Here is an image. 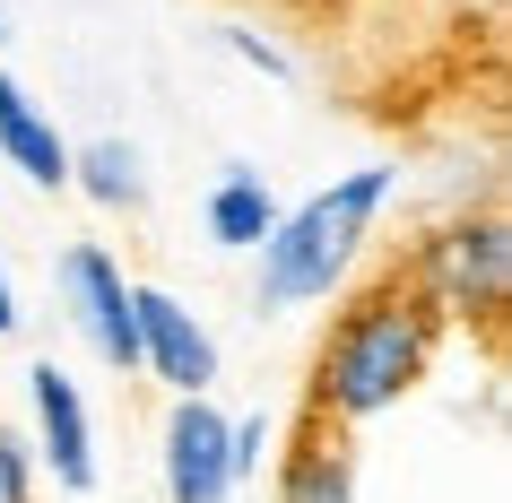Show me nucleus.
Masks as SVG:
<instances>
[{
  "instance_id": "obj_5",
  "label": "nucleus",
  "mask_w": 512,
  "mask_h": 503,
  "mask_svg": "<svg viewBox=\"0 0 512 503\" xmlns=\"http://www.w3.org/2000/svg\"><path fill=\"white\" fill-rule=\"evenodd\" d=\"M27 451L35 469H53L61 495H96V417H87V391L70 382V365L53 356L27 365Z\"/></svg>"
},
{
  "instance_id": "obj_15",
  "label": "nucleus",
  "mask_w": 512,
  "mask_h": 503,
  "mask_svg": "<svg viewBox=\"0 0 512 503\" xmlns=\"http://www.w3.org/2000/svg\"><path fill=\"white\" fill-rule=\"evenodd\" d=\"M18 330V278H9V261H0V339Z\"/></svg>"
},
{
  "instance_id": "obj_13",
  "label": "nucleus",
  "mask_w": 512,
  "mask_h": 503,
  "mask_svg": "<svg viewBox=\"0 0 512 503\" xmlns=\"http://www.w3.org/2000/svg\"><path fill=\"white\" fill-rule=\"evenodd\" d=\"M217 35H226V53H235L243 70H261V79H278V87L296 79V53H287L278 35H261V27H217Z\"/></svg>"
},
{
  "instance_id": "obj_4",
  "label": "nucleus",
  "mask_w": 512,
  "mask_h": 503,
  "mask_svg": "<svg viewBox=\"0 0 512 503\" xmlns=\"http://www.w3.org/2000/svg\"><path fill=\"white\" fill-rule=\"evenodd\" d=\"M53 287H61L70 330H79L113 373H139V313H131L139 278L122 269V252H113V243H70V252L53 261Z\"/></svg>"
},
{
  "instance_id": "obj_1",
  "label": "nucleus",
  "mask_w": 512,
  "mask_h": 503,
  "mask_svg": "<svg viewBox=\"0 0 512 503\" xmlns=\"http://www.w3.org/2000/svg\"><path fill=\"white\" fill-rule=\"evenodd\" d=\"M434 356H443V313L400 269H382V278L339 295V313L313 347V373H304V417L356 434V425L391 417L400 399H417Z\"/></svg>"
},
{
  "instance_id": "obj_8",
  "label": "nucleus",
  "mask_w": 512,
  "mask_h": 503,
  "mask_svg": "<svg viewBox=\"0 0 512 503\" xmlns=\"http://www.w3.org/2000/svg\"><path fill=\"white\" fill-rule=\"evenodd\" d=\"M270 495L278 503H356V443L339 434V425H313V417H304L296 434H278Z\"/></svg>"
},
{
  "instance_id": "obj_16",
  "label": "nucleus",
  "mask_w": 512,
  "mask_h": 503,
  "mask_svg": "<svg viewBox=\"0 0 512 503\" xmlns=\"http://www.w3.org/2000/svg\"><path fill=\"white\" fill-rule=\"evenodd\" d=\"M0 44H9V0H0Z\"/></svg>"
},
{
  "instance_id": "obj_2",
  "label": "nucleus",
  "mask_w": 512,
  "mask_h": 503,
  "mask_svg": "<svg viewBox=\"0 0 512 503\" xmlns=\"http://www.w3.org/2000/svg\"><path fill=\"white\" fill-rule=\"evenodd\" d=\"M391 200H400V165H356V174H339V183L304 191L296 209H278L270 243L252 252V304L261 313H304V304H330V295L356 278V261H365V243H374V226L391 217Z\"/></svg>"
},
{
  "instance_id": "obj_9",
  "label": "nucleus",
  "mask_w": 512,
  "mask_h": 503,
  "mask_svg": "<svg viewBox=\"0 0 512 503\" xmlns=\"http://www.w3.org/2000/svg\"><path fill=\"white\" fill-rule=\"evenodd\" d=\"M0 157L18 165L35 191H70V139L44 105H35V87L18 70H0Z\"/></svg>"
},
{
  "instance_id": "obj_6",
  "label": "nucleus",
  "mask_w": 512,
  "mask_h": 503,
  "mask_svg": "<svg viewBox=\"0 0 512 503\" xmlns=\"http://www.w3.org/2000/svg\"><path fill=\"white\" fill-rule=\"evenodd\" d=\"M131 313H139V373L165 382L174 399H209L217 391V365H226L209 321L191 313L174 287H148V278L131 287Z\"/></svg>"
},
{
  "instance_id": "obj_7",
  "label": "nucleus",
  "mask_w": 512,
  "mask_h": 503,
  "mask_svg": "<svg viewBox=\"0 0 512 503\" xmlns=\"http://www.w3.org/2000/svg\"><path fill=\"white\" fill-rule=\"evenodd\" d=\"M157 477L165 503H226L235 469H226V408L217 399H174L157 425Z\"/></svg>"
},
{
  "instance_id": "obj_11",
  "label": "nucleus",
  "mask_w": 512,
  "mask_h": 503,
  "mask_svg": "<svg viewBox=\"0 0 512 503\" xmlns=\"http://www.w3.org/2000/svg\"><path fill=\"white\" fill-rule=\"evenodd\" d=\"M70 191H87L105 217H139L148 209V157H139L131 139H79L70 148Z\"/></svg>"
},
{
  "instance_id": "obj_10",
  "label": "nucleus",
  "mask_w": 512,
  "mask_h": 503,
  "mask_svg": "<svg viewBox=\"0 0 512 503\" xmlns=\"http://www.w3.org/2000/svg\"><path fill=\"white\" fill-rule=\"evenodd\" d=\"M200 226H209L217 252H261V243H270V226H278L270 174H261V165H226V174L209 183V200H200Z\"/></svg>"
},
{
  "instance_id": "obj_12",
  "label": "nucleus",
  "mask_w": 512,
  "mask_h": 503,
  "mask_svg": "<svg viewBox=\"0 0 512 503\" xmlns=\"http://www.w3.org/2000/svg\"><path fill=\"white\" fill-rule=\"evenodd\" d=\"M270 460H278V417H270V408H252V417H226V469H235V486H252Z\"/></svg>"
},
{
  "instance_id": "obj_14",
  "label": "nucleus",
  "mask_w": 512,
  "mask_h": 503,
  "mask_svg": "<svg viewBox=\"0 0 512 503\" xmlns=\"http://www.w3.org/2000/svg\"><path fill=\"white\" fill-rule=\"evenodd\" d=\"M35 451H27V434H18V425L0 417V503H35Z\"/></svg>"
},
{
  "instance_id": "obj_3",
  "label": "nucleus",
  "mask_w": 512,
  "mask_h": 503,
  "mask_svg": "<svg viewBox=\"0 0 512 503\" xmlns=\"http://www.w3.org/2000/svg\"><path fill=\"white\" fill-rule=\"evenodd\" d=\"M400 278L443 313V330H460V321H469V330H495L504 304H512V217L504 209L434 217L426 235L408 243Z\"/></svg>"
}]
</instances>
